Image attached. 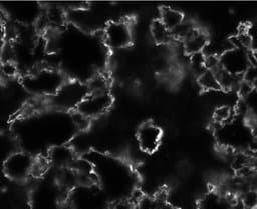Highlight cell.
Here are the masks:
<instances>
[{
  "label": "cell",
  "instance_id": "obj_7",
  "mask_svg": "<svg viewBox=\"0 0 257 209\" xmlns=\"http://www.w3.org/2000/svg\"><path fill=\"white\" fill-rule=\"evenodd\" d=\"M162 130L157 125L147 122L144 123L138 130L137 140L142 151L146 153L155 152L161 143Z\"/></svg>",
  "mask_w": 257,
  "mask_h": 209
},
{
  "label": "cell",
  "instance_id": "obj_17",
  "mask_svg": "<svg viewBox=\"0 0 257 209\" xmlns=\"http://www.w3.org/2000/svg\"><path fill=\"white\" fill-rule=\"evenodd\" d=\"M253 90H254L253 85L249 82L244 81V80H242L241 83L238 86V93L243 98H246L247 96H249L252 93Z\"/></svg>",
  "mask_w": 257,
  "mask_h": 209
},
{
  "label": "cell",
  "instance_id": "obj_14",
  "mask_svg": "<svg viewBox=\"0 0 257 209\" xmlns=\"http://www.w3.org/2000/svg\"><path fill=\"white\" fill-rule=\"evenodd\" d=\"M233 110L228 105H220L213 112V119L218 124H224L231 120Z\"/></svg>",
  "mask_w": 257,
  "mask_h": 209
},
{
  "label": "cell",
  "instance_id": "obj_15",
  "mask_svg": "<svg viewBox=\"0 0 257 209\" xmlns=\"http://www.w3.org/2000/svg\"><path fill=\"white\" fill-rule=\"evenodd\" d=\"M45 21L50 25V26H60L63 23L64 20V15L62 11L57 8V7H51L49 8L45 14H44Z\"/></svg>",
  "mask_w": 257,
  "mask_h": 209
},
{
  "label": "cell",
  "instance_id": "obj_2",
  "mask_svg": "<svg viewBox=\"0 0 257 209\" xmlns=\"http://www.w3.org/2000/svg\"><path fill=\"white\" fill-rule=\"evenodd\" d=\"M112 104L108 91L88 92L76 107V112L87 119H93L104 114Z\"/></svg>",
  "mask_w": 257,
  "mask_h": 209
},
{
  "label": "cell",
  "instance_id": "obj_9",
  "mask_svg": "<svg viewBox=\"0 0 257 209\" xmlns=\"http://www.w3.org/2000/svg\"><path fill=\"white\" fill-rule=\"evenodd\" d=\"M48 160L55 166L61 168L71 167L75 161L72 150L66 146H58L51 149Z\"/></svg>",
  "mask_w": 257,
  "mask_h": 209
},
{
  "label": "cell",
  "instance_id": "obj_21",
  "mask_svg": "<svg viewBox=\"0 0 257 209\" xmlns=\"http://www.w3.org/2000/svg\"><path fill=\"white\" fill-rule=\"evenodd\" d=\"M252 85H253V88H254V90H256V91H257V78L254 80V82L252 83Z\"/></svg>",
  "mask_w": 257,
  "mask_h": 209
},
{
  "label": "cell",
  "instance_id": "obj_4",
  "mask_svg": "<svg viewBox=\"0 0 257 209\" xmlns=\"http://www.w3.org/2000/svg\"><path fill=\"white\" fill-rule=\"evenodd\" d=\"M87 93V87L79 83L70 82L63 84L62 87L53 95V104L63 109H76Z\"/></svg>",
  "mask_w": 257,
  "mask_h": 209
},
{
  "label": "cell",
  "instance_id": "obj_22",
  "mask_svg": "<svg viewBox=\"0 0 257 209\" xmlns=\"http://www.w3.org/2000/svg\"><path fill=\"white\" fill-rule=\"evenodd\" d=\"M2 64H3V60H2V57H1V55H0V67H1Z\"/></svg>",
  "mask_w": 257,
  "mask_h": 209
},
{
  "label": "cell",
  "instance_id": "obj_11",
  "mask_svg": "<svg viewBox=\"0 0 257 209\" xmlns=\"http://www.w3.org/2000/svg\"><path fill=\"white\" fill-rule=\"evenodd\" d=\"M151 35L153 40L159 45L168 44L173 38L171 31L161 22L160 19L153 21L151 25Z\"/></svg>",
  "mask_w": 257,
  "mask_h": 209
},
{
  "label": "cell",
  "instance_id": "obj_5",
  "mask_svg": "<svg viewBox=\"0 0 257 209\" xmlns=\"http://www.w3.org/2000/svg\"><path fill=\"white\" fill-rule=\"evenodd\" d=\"M34 160L23 152H17L10 155L4 162V172L7 177L14 181L26 179L32 173Z\"/></svg>",
  "mask_w": 257,
  "mask_h": 209
},
{
  "label": "cell",
  "instance_id": "obj_8",
  "mask_svg": "<svg viewBox=\"0 0 257 209\" xmlns=\"http://www.w3.org/2000/svg\"><path fill=\"white\" fill-rule=\"evenodd\" d=\"M209 44V37L208 34L204 31L195 28L183 41V48L184 52L191 56L196 53L203 52V50Z\"/></svg>",
  "mask_w": 257,
  "mask_h": 209
},
{
  "label": "cell",
  "instance_id": "obj_6",
  "mask_svg": "<svg viewBox=\"0 0 257 209\" xmlns=\"http://www.w3.org/2000/svg\"><path fill=\"white\" fill-rule=\"evenodd\" d=\"M220 63L223 69L236 76L243 75L250 66L248 52L238 48L226 50L220 57Z\"/></svg>",
  "mask_w": 257,
  "mask_h": 209
},
{
  "label": "cell",
  "instance_id": "obj_18",
  "mask_svg": "<svg viewBox=\"0 0 257 209\" xmlns=\"http://www.w3.org/2000/svg\"><path fill=\"white\" fill-rule=\"evenodd\" d=\"M0 71L5 76H13L17 72V67L15 66L14 62H3L0 67Z\"/></svg>",
  "mask_w": 257,
  "mask_h": 209
},
{
  "label": "cell",
  "instance_id": "obj_13",
  "mask_svg": "<svg viewBox=\"0 0 257 209\" xmlns=\"http://www.w3.org/2000/svg\"><path fill=\"white\" fill-rule=\"evenodd\" d=\"M201 209H229V202L217 194L210 193L202 200Z\"/></svg>",
  "mask_w": 257,
  "mask_h": 209
},
{
  "label": "cell",
  "instance_id": "obj_19",
  "mask_svg": "<svg viewBox=\"0 0 257 209\" xmlns=\"http://www.w3.org/2000/svg\"><path fill=\"white\" fill-rule=\"evenodd\" d=\"M4 38H5V29H4V26L0 23V50L4 46Z\"/></svg>",
  "mask_w": 257,
  "mask_h": 209
},
{
  "label": "cell",
  "instance_id": "obj_16",
  "mask_svg": "<svg viewBox=\"0 0 257 209\" xmlns=\"http://www.w3.org/2000/svg\"><path fill=\"white\" fill-rule=\"evenodd\" d=\"M241 203L244 209H257V190L244 191L241 196Z\"/></svg>",
  "mask_w": 257,
  "mask_h": 209
},
{
  "label": "cell",
  "instance_id": "obj_1",
  "mask_svg": "<svg viewBox=\"0 0 257 209\" xmlns=\"http://www.w3.org/2000/svg\"><path fill=\"white\" fill-rule=\"evenodd\" d=\"M23 84L27 90L38 95H54L64 84L60 73L52 69H39L27 75Z\"/></svg>",
  "mask_w": 257,
  "mask_h": 209
},
{
  "label": "cell",
  "instance_id": "obj_3",
  "mask_svg": "<svg viewBox=\"0 0 257 209\" xmlns=\"http://www.w3.org/2000/svg\"><path fill=\"white\" fill-rule=\"evenodd\" d=\"M103 38L109 48L114 50L124 49L132 44L131 26L125 21H111L104 28Z\"/></svg>",
  "mask_w": 257,
  "mask_h": 209
},
{
  "label": "cell",
  "instance_id": "obj_10",
  "mask_svg": "<svg viewBox=\"0 0 257 209\" xmlns=\"http://www.w3.org/2000/svg\"><path fill=\"white\" fill-rule=\"evenodd\" d=\"M159 19L172 32L184 22V15L179 10L166 7L161 10Z\"/></svg>",
  "mask_w": 257,
  "mask_h": 209
},
{
  "label": "cell",
  "instance_id": "obj_20",
  "mask_svg": "<svg viewBox=\"0 0 257 209\" xmlns=\"http://www.w3.org/2000/svg\"><path fill=\"white\" fill-rule=\"evenodd\" d=\"M115 209H136V207L132 206L130 203H120L117 205V207H115Z\"/></svg>",
  "mask_w": 257,
  "mask_h": 209
},
{
  "label": "cell",
  "instance_id": "obj_12",
  "mask_svg": "<svg viewBox=\"0 0 257 209\" xmlns=\"http://www.w3.org/2000/svg\"><path fill=\"white\" fill-rule=\"evenodd\" d=\"M198 84L204 91H219L222 90L216 74L211 70H206L198 78Z\"/></svg>",
  "mask_w": 257,
  "mask_h": 209
}]
</instances>
